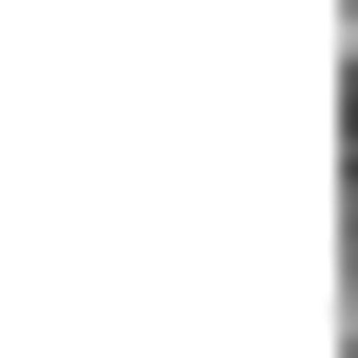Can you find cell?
<instances>
[{
  "label": "cell",
  "mask_w": 358,
  "mask_h": 358,
  "mask_svg": "<svg viewBox=\"0 0 358 358\" xmlns=\"http://www.w3.org/2000/svg\"><path fill=\"white\" fill-rule=\"evenodd\" d=\"M338 60H358V0H338Z\"/></svg>",
  "instance_id": "obj_1"
},
{
  "label": "cell",
  "mask_w": 358,
  "mask_h": 358,
  "mask_svg": "<svg viewBox=\"0 0 358 358\" xmlns=\"http://www.w3.org/2000/svg\"><path fill=\"white\" fill-rule=\"evenodd\" d=\"M338 179H358V140H338Z\"/></svg>",
  "instance_id": "obj_2"
}]
</instances>
